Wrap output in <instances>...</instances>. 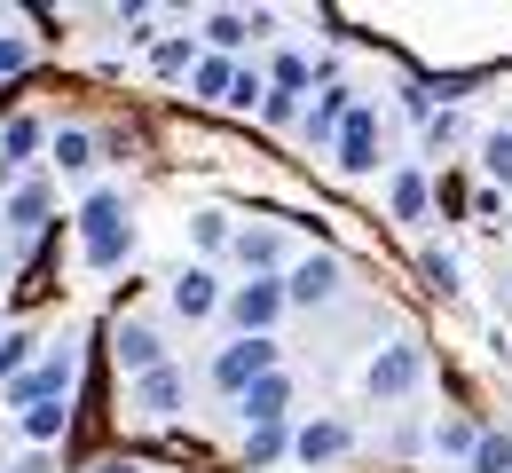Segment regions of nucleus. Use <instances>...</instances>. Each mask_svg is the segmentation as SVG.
I'll return each instance as SVG.
<instances>
[{
    "label": "nucleus",
    "mask_w": 512,
    "mask_h": 473,
    "mask_svg": "<svg viewBox=\"0 0 512 473\" xmlns=\"http://www.w3.org/2000/svg\"><path fill=\"white\" fill-rule=\"evenodd\" d=\"M134 253V213H127V190H95L79 205V261L87 269H119Z\"/></svg>",
    "instance_id": "nucleus-1"
},
{
    "label": "nucleus",
    "mask_w": 512,
    "mask_h": 473,
    "mask_svg": "<svg viewBox=\"0 0 512 473\" xmlns=\"http://www.w3.org/2000/svg\"><path fill=\"white\" fill-rule=\"evenodd\" d=\"M71 387H79V355H71V347H48V355H32V371H16V379H8V403H16V410L71 403Z\"/></svg>",
    "instance_id": "nucleus-2"
},
{
    "label": "nucleus",
    "mask_w": 512,
    "mask_h": 473,
    "mask_svg": "<svg viewBox=\"0 0 512 473\" xmlns=\"http://www.w3.org/2000/svg\"><path fill=\"white\" fill-rule=\"evenodd\" d=\"M268 371H284V347H276V339H229V347L213 355V371H205V379H213L221 395H245V387L268 379Z\"/></svg>",
    "instance_id": "nucleus-3"
},
{
    "label": "nucleus",
    "mask_w": 512,
    "mask_h": 473,
    "mask_svg": "<svg viewBox=\"0 0 512 473\" xmlns=\"http://www.w3.org/2000/svg\"><path fill=\"white\" fill-rule=\"evenodd\" d=\"M418 379H426V339H394L371 355V371H363V387L379 395V403H402V395H418Z\"/></svg>",
    "instance_id": "nucleus-4"
},
{
    "label": "nucleus",
    "mask_w": 512,
    "mask_h": 473,
    "mask_svg": "<svg viewBox=\"0 0 512 473\" xmlns=\"http://www.w3.org/2000/svg\"><path fill=\"white\" fill-rule=\"evenodd\" d=\"M221 308H229L237 339H276V316H284V284H276V276H253V284L221 292Z\"/></svg>",
    "instance_id": "nucleus-5"
},
{
    "label": "nucleus",
    "mask_w": 512,
    "mask_h": 473,
    "mask_svg": "<svg viewBox=\"0 0 512 473\" xmlns=\"http://www.w3.org/2000/svg\"><path fill=\"white\" fill-rule=\"evenodd\" d=\"M331 166H339V174H371V166H379V103H355V111L339 119Z\"/></svg>",
    "instance_id": "nucleus-6"
},
{
    "label": "nucleus",
    "mask_w": 512,
    "mask_h": 473,
    "mask_svg": "<svg viewBox=\"0 0 512 473\" xmlns=\"http://www.w3.org/2000/svg\"><path fill=\"white\" fill-rule=\"evenodd\" d=\"M276 284H284V308H323V300H339L347 269H339V253H308V261H292Z\"/></svg>",
    "instance_id": "nucleus-7"
},
{
    "label": "nucleus",
    "mask_w": 512,
    "mask_h": 473,
    "mask_svg": "<svg viewBox=\"0 0 512 473\" xmlns=\"http://www.w3.org/2000/svg\"><path fill=\"white\" fill-rule=\"evenodd\" d=\"M182 395H190V387H182V371H174V363H158V371H142V379H134L127 410L142 418V426H166V418L182 410Z\"/></svg>",
    "instance_id": "nucleus-8"
},
{
    "label": "nucleus",
    "mask_w": 512,
    "mask_h": 473,
    "mask_svg": "<svg viewBox=\"0 0 512 473\" xmlns=\"http://www.w3.org/2000/svg\"><path fill=\"white\" fill-rule=\"evenodd\" d=\"M111 355H119V371H127V379H142V371H158V363H166V339H158V324H150V316H119Z\"/></svg>",
    "instance_id": "nucleus-9"
},
{
    "label": "nucleus",
    "mask_w": 512,
    "mask_h": 473,
    "mask_svg": "<svg viewBox=\"0 0 512 473\" xmlns=\"http://www.w3.org/2000/svg\"><path fill=\"white\" fill-rule=\"evenodd\" d=\"M347 450H355V434H347L339 418H308V426H292V450H284V458H300V466L316 473V466H339Z\"/></svg>",
    "instance_id": "nucleus-10"
},
{
    "label": "nucleus",
    "mask_w": 512,
    "mask_h": 473,
    "mask_svg": "<svg viewBox=\"0 0 512 473\" xmlns=\"http://www.w3.org/2000/svg\"><path fill=\"white\" fill-rule=\"evenodd\" d=\"M166 308L182 316V324H205V316H221V276L213 269H182L166 284Z\"/></svg>",
    "instance_id": "nucleus-11"
},
{
    "label": "nucleus",
    "mask_w": 512,
    "mask_h": 473,
    "mask_svg": "<svg viewBox=\"0 0 512 473\" xmlns=\"http://www.w3.org/2000/svg\"><path fill=\"white\" fill-rule=\"evenodd\" d=\"M347 111H355V87H339V79H323L316 95L300 103V135H308V142H331V135H339V119H347Z\"/></svg>",
    "instance_id": "nucleus-12"
},
{
    "label": "nucleus",
    "mask_w": 512,
    "mask_h": 473,
    "mask_svg": "<svg viewBox=\"0 0 512 473\" xmlns=\"http://www.w3.org/2000/svg\"><path fill=\"white\" fill-rule=\"evenodd\" d=\"M237 418H245V426H276V418H292V371L253 379V387L237 395Z\"/></svg>",
    "instance_id": "nucleus-13"
},
{
    "label": "nucleus",
    "mask_w": 512,
    "mask_h": 473,
    "mask_svg": "<svg viewBox=\"0 0 512 473\" xmlns=\"http://www.w3.org/2000/svg\"><path fill=\"white\" fill-rule=\"evenodd\" d=\"M268 24H276V16H245V8H213V16H205V40H213L221 56H237L245 40H268Z\"/></svg>",
    "instance_id": "nucleus-14"
},
{
    "label": "nucleus",
    "mask_w": 512,
    "mask_h": 473,
    "mask_svg": "<svg viewBox=\"0 0 512 473\" xmlns=\"http://www.w3.org/2000/svg\"><path fill=\"white\" fill-rule=\"evenodd\" d=\"M386 205H394V221H426V205H434V182H426V166H402V174L386 182Z\"/></svg>",
    "instance_id": "nucleus-15"
},
{
    "label": "nucleus",
    "mask_w": 512,
    "mask_h": 473,
    "mask_svg": "<svg viewBox=\"0 0 512 473\" xmlns=\"http://www.w3.org/2000/svg\"><path fill=\"white\" fill-rule=\"evenodd\" d=\"M229 253H237L253 276H276V269H284V237H276V229H237V237H229Z\"/></svg>",
    "instance_id": "nucleus-16"
},
{
    "label": "nucleus",
    "mask_w": 512,
    "mask_h": 473,
    "mask_svg": "<svg viewBox=\"0 0 512 473\" xmlns=\"http://www.w3.org/2000/svg\"><path fill=\"white\" fill-rule=\"evenodd\" d=\"M260 79H268V95H308V87H316V64H308L300 48H276Z\"/></svg>",
    "instance_id": "nucleus-17"
},
{
    "label": "nucleus",
    "mask_w": 512,
    "mask_h": 473,
    "mask_svg": "<svg viewBox=\"0 0 512 473\" xmlns=\"http://www.w3.org/2000/svg\"><path fill=\"white\" fill-rule=\"evenodd\" d=\"M16 426H24L32 450H48V442H64V434H71V403H32V410H16Z\"/></svg>",
    "instance_id": "nucleus-18"
},
{
    "label": "nucleus",
    "mask_w": 512,
    "mask_h": 473,
    "mask_svg": "<svg viewBox=\"0 0 512 473\" xmlns=\"http://www.w3.org/2000/svg\"><path fill=\"white\" fill-rule=\"evenodd\" d=\"M481 174H489L497 198H512V127H489V135H481Z\"/></svg>",
    "instance_id": "nucleus-19"
},
{
    "label": "nucleus",
    "mask_w": 512,
    "mask_h": 473,
    "mask_svg": "<svg viewBox=\"0 0 512 473\" xmlns=\"http://www.w3.org/2000/svg\"><path fill=\"white\" fill-rule=\"evenodd\" d=\"M284 450H292V418H276V426H245V466H276V458H284Z\"/></svg>",
    "instance_id": "nucleus-20"
},
{
    "label": "nucleus",
    "mask_w": 512,
    "mask_h": 473,
    "mask_svg": "<svg viewBox=\"0 0 512 473\" xmlns=\"http://www.w3.org/2000/svg\"><path fill=\"white\" fill-rule=\"evenodd\" d=\"M48 158H56L64 174H87V166H95V135H87V127H56V135H48Z\"/></svg>",
    "instance_id": "nucleus-21"
},
{
    "label": "nucleus",
    "mask_w": 512,
    "mask_h": 473,
    "mask_svg": "<svg viewBox=\"0 0 512 473\" xmlns=\"http://www.w3.org/2000/svg\"><path fill=\"white\" fill-rule=\"evenodd\" d=\"M40 213H48V190H40V182H16L8 205H0V221H8V229H40Z\"/></svg>",
    "instance_id": "nucleus-22"
},
{
    "label": "nucleus",
    "mask_w": 512,
    "mask_h": 473,
    "mask_svg": "<svg viewBox=\"0 0 512 473\" xmlns=\"http://www.w3.org/2000/svg\"><path fill=\"white\" fill-rule=\"evenodd\" d=\"M426 442H434L442 458H473V442H481V426H473V418H434V426H426Z\"/></svg>",
    "instance_id": "nucleus-23"
},
{
    "label": "nucleus",
    "mask_w": 512,
    "mask_h": 473,
    "mask_svg": "<svg viewBox=\"0 0 512 473\" xmlns=\"http://www.w3.org/2000/svg\"><path fill=\"white\" fill-rule=\"evenodd\" d=\"M40 142H48V127H40V119H8V127H0V166H24Z\"/></svg>",
    "instance_id": "nucleus-24"
},
{
    "label": "nucleus",
    "mask_w": 512,
    "mask_h": 473,
    "mask_svg": "<svg viewBox=\"0 0 512 473\" xmlns=\"http://www.w3.org/2000/svg\"><path fill=\"white\" fill-rule=\"evenodd\" d=\"M229 79H237V64H229V56H197V71H190L197 103H229Z\"/></svg>",
    "instance_id": "nucleus-25"
},
{
    "label": "nucleus",
    "mask_w": 512,
    "mask_h": 473,
    "mask_svg": "<svg viewBox=\"0 0 512 473\" xmlns=\"http://www.w3.org/2000/svg\"><path fill=\"white\" fill-rule=\"evenodd\" d=\"M465 473H512V434H489V426H481V442H473Z\"/></svg>",
    "instance_id": "nucleus-26"
},
{
    "label": "nucleus",
    "mask_w": 512,
    "mask_h": 473,
    "mask_svg": "<svg viewBox=\"0 0 512 473\" xmlns=\"http://www.w3.org/2000/svg\"><path fill=\"white\" fill-rule=\"evenodd\" d=\"M150 71H158V79H182V71H197V48L190 40H158V48H150Z\"/></svg>",
    "instance_id": "nucleus-27"
},
{
    "label": "nucleus",
    "mask_w": 512,
    "mask_h": 473,
    "mask_svg": "<svg viewBox=\"0 0 512 473\" xmlns=\"http://www.w3.org/2000/svg\"><path fill=\"white\" fill-rule=\"evenodd\" d=\"M260 95H268L260 64H237V79H229V103H221V111H260Z\"/></svg>",
    "instance_id": "nucleus-28"
},
{
    "label": "nucleus",
    "mask_w": 512,
    "mask_h": 473,
    "mask_svg": "<svg viewBox=\"0 0 512 473\" xmlns=\"http://www.w3.org/2000/svg\"><path fill=\"white\" fill-rule=\"evenodd\" d=\"M32 347H40L32 332H0V387H8L16 371H32Z\"/></svg>",
    "instance_id": "nucleus-29"
},
{
    "label": "nucleus",
    "mask_w": 512,
    "mask_h": 473,
    "mask_svg": "<svg viewBox=\"0 0 512 473\" xmlns=\"http://www.w3.org/2000/svg\"><path fill=\"white\" fill-rule=\"evenodd\" d=\"M260 127H300V95H260Z\"/></svg>",
    "instance_id": "nucleus-30"
},
{
    "label": "nucleus",
    "mask_w": 512,
    "mask_h": 473,
    "mask_svg": "<svg viewBox=\"0 0 512 473\" xmlns=\"http://www.w3.org/2000/svg\"><path fill=\"white\" fill-rule=\"evenodd\" d=\"M190 229H197V245H205V253H221V245L237 237V229H229V213H197Z\"/></svg>",
    "instance_id": "nucleus-31"
},
{
    "label": "nucleus",
    "mask_w": 512,
    "mask_h": 473,
    "mask_svg": "<svg viewBox=\"0 0 512 473\" xmlns=\"http://www.w3.org/2000/svg\"><path fill=\"white\" fill-rule=\"evenodd\" d=\"M24 64H32V40L24 32H0V79H16Z\"/></svg>",
    "instance_id": "nucleus-32"
},
{
    "label": "nucleus",
    "mask_w": 512,
    "mask_h": 473,
    "mask_svg": "<svg viewBox=\"0 0 512 473\" xmlns=\"http://www.w3.org/2000/svg\"><path fill=\"white\" fill-rule=\"evenodd\" d=\"M418 269H426V284H434V292H457V261H449V253H426Z\"/></svg>",
    "instance_id": "nucleus-33"
},
{
    "label": "nucleus",
    "mask_w": 512,
    "mask_h": 473,
    "mask_svg": "<svg viewBox=\"0 0 512 473\" xmlns=\"http://www.w3.org/2000/svg\"><path fill=\"white\" fill-rule=\"evenodd\" d=\"M505 205H512V198H497V190L481 182V190H473V221H505Z\"/></svg>",
    "instance_id": "nucleus-34"
},
{
    "label": "nucleus",
    "mask_w": 512,
    "mask_h": 473,
    "mask_svg": "<svg viewBox=\"0 0 512 473\" xmlns=\"http://www.w3.org/2000/svg\"><path fill=\"white\" fill-rule=\"evenodd\" d=\"M426 142H434V150H449V142H457V111H434V119H426Z\"/></svg>",
    "instance_id": "nucleus-35"
},
{
    "label": "nucleus",
    "mask_w": 512,
    "mask_h": 473,
    "mask_svg": "<svg viewBox=\"0 0 512 473\" xmlns=\"http://www.w3.org/2000/svg\"><path fill=\"white\" fill-rule=\"evenodd\" d=\"M95 473H142V466H127V458H103V466H95Z\"/></svg>",
    "instance_id": "nucleus-36"
},
{
    "label": "nucleus",
    "mask_w": 512,
    "mask_h": 473,
    "mask_svg": "<svg viewBox=\"0 0 512 473\" xmlns=\"http://www.w3.org/2000/svg\"><path fill=\"white\" fill-rule=\"evenodd\" d=\"M0 473H8V458H0Z\"/></svg>",
    "instance_id": "nucleus-37"
}]
</instances>
